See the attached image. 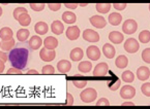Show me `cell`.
I'll use <instances>...</instances> for the list:
<instances>
[{
	"label": "cell",
	"mask_w": 150,
	"mask_h": 109,
	"mask_svg": "<svg viewBox=\"0 0 150 109\" xmlns=\"http://www.w3.org/2000/svg\"><path fill=\"white\" fill-rule=\"evenodd\" d=\"M13 46H15V39H13V38H11V39H9V40L2 41L1 44H0V48H2L3 50H5V52L11 50V48H13Z\"/></svg>",
	"instance_id": "cell-29"
},
{
	"label": "cell",
	"mask_w": 150,
	"mask_h": 109,
	"mask_svg": "<svg viewBox=\"0 0 150 109\" xmlns=\"http://www.w3.org/2000/svg\"><path fill=\"white\" fill-rule=\"evenodd\" d=\"M139 40L141 41V43H147L150 41V32L148 30L142 31L139 34Z\"/></svg>",
	"instance_id": "cell-31"
},
{
	"label": "cell",
	"mask_w": 150,
	"mask_h": 109,
	"mask_svg": "<svg viewBox=\"0 0 150 109\" xmlns=\"http://www.w3.org/2000/svg\"><path fill=\"white\" fill-rule=\"evenodd\" d=\"M44 45L48 50H55L58 46V40L55 37H53V36H48L44 40Z\"/></svg>",
	"instance_id": "cell-16"
},
{
	"label": "cell",
	"mask_w": 150,
	"mask_h": 109,
	"mask_svg": "<svg viewBox=\"0 0 150 109\" xmlns=\"http://www.w3.org/2000/svg\"><path fill=\"white\" fill-rule=\"evenodd\" d=\"M97 93L94 89H86L80 94V98L84 103H91L96 99Z\"/></svg>",
	"instance_id": "cell-2"
},
{
	"label": "cell",
	"mask_w": 150,
	"mask_h": 109,
	"mask_svg": "<svg viewBox=\"0 0 150 109\" xmlns=\"http://www.w3.org/2000/svg\"><path fill=\"white\" fill-rule=\"evenodd\" d=\"M29 35H30L29 30H27V29H20V30L17 32V39L21 42L26 41V40L28 39Z\"/></svg>",
	"instance_id": "cell-25"
},
{
	"label": "cell",
	"mask_w": 150,
	"mask_h": 109,
	"mask_svg": "<svg viewBox=\"0 0 150 109\" xmlns=\"http://www.w3.org/2000/svg\"><path fill=\"white\" fill-rule=\"evenodd\" d=\"M138 29V24L135 20H132V19H128L126 20L125 22L123 23L122 25V30L125 34H134V33L137 31Z\"/></svg>",
	"instance_id": "cell-3"
},
{
	"label": "cell",
	"mask_w": 150,
	"mask_h": 109,
	"mask_svg": "<svg viewBox=\"0 0 150 109\" xmlns=\"http://www.w3.org/2000/svg\"><path fill=\"white\" fill-rule=\"evenodd\" d=\"M34 30L38 35H45L49 31V26L45 22H38L34 26Z\"/></svg>",
	"instance_id": "cell-22"
},
{
	"label": "cell",
	"mask_w": 150,
	"mask_h": 109,
	"mask_svg": "<svg viewBox=\"0 0 150 109\" xmlns=\"http://www.w3.org/2000/svg\"><path fill=\"white\" fill-rule=\"evenodd\" d=\"M0 60L2 62H6L8 60V57L4 52H0Z\"/></svg>",
	"instance_id": "cell-44"
},
{
	"label": "cell",
	"mask_w": 150,
	"mask_h": 109,
	"mask_svg": "<svg viewBox=\"0 0 150 109\" xmlns=\"http://www.w3.org/2000/svg\"><path fill=\"white\" fill-rule=\"evenodd\" d=\"M134 103L132 102H124L123 104H122V106H134Z\"/></svg>",
	"instance_id": "cell-48"
},
{
	"label": "cell",
	"mask_w": 150,
	"mask_h": 109,
	"mask_svg": "<svg viewBox=\"0 0 150 109\" xmlns=\"http://www.w3.org/2000/svg\"><path fill=\"white\" fill-rule=\"evenodd\" d=\"M24 13H28V11H27V9L25 8V7H17V8L13 10V17L18 21L19 17L22 15H24Z\"/></svg>",
	"instance_id": "cell-32"
},
{
	"label": "cell",
	"mask_w": 150,
	"mask_h": 109,
	"mask_svg": "<svg viewBox=\"0 0 150 109\" xmlns=\"http://www.w3.org/2000/svg\"><path fill=\"white\" fill-rule=\"evenodd\" d=\"M112 5L114 6V8L117 9V10H123V9H125L126 6H127L126 3H114V4H112Z\"/></svg>",
	"instance_id": "cell-41"
},
{
	"label": "cell",
	"mask_w": 150,
	"mask_h": 109,
	"mask_svg": "<svg viewBox=\"0 0 150 109\" xmlns=\"http://www.w3.org/2000/svg\"><path fill=\"white\" fill-rule=\"evenodd\" d=\"M83 38H84L86 41H89V42H97V41H99V34L94 30L86 29V30L83 32Z\"/></svg>",
	"instance_id": "cell-6"
},
{
	"label": "cell",
	"mask_w": 150,
	"mask_h": 109,
	"mask_svg": "<svg viewBox=\"0 0 150 109\" xmlns=\"http://www.w3.org/2000/svg\"><path fill=\"white\" fill-rule=\"evenodd\" d=\"M121 22H122V17L120 13H110V15H109V23L112 26H118V25H120Z\"/></svg>",
	"instance_id": "cell-23"
},
{
	"label": "cell",
	"mask_w": 150,
	"mask_h": 109,
	"mask_svg": "<svg viewBox=\"0 0 150 109\" xmlns=\"http://www.w3.org/2000/svg\"><path fill=\"white\" fill-rule=\"evenodd\" d=\"M30 7L32 10L34 11H42L44 10L45 6H46V4L45 3H30Z\"/></svg>",
	"instance_id": "cell-33"
},
{
	"label": "cell",
	"mask_w": 150,
	"mask_h": 109,
	"mask_svg": "<svg viewBox=\"0 0 150 109\" xmlns=\"http://www.w3.org/2000/svg\"><path fill=\"white\" fill-rule=\"evenodd\" d=\"M141 91L145 96L150 97V82L144 83V85L141 87Z\"/></svg>",
	"instance_id": "cell-36"
},
{
	"label": "cell",
	"mask_w": 150,
	"mask_h": 109,
	"mask_svg": "<svg viewBox=\"0 0 150 109\" xmlns=\"http://www.w3.org/2000/svg\"><path fill=\"white\" fill-rule=\"evenodd\" d=\"M127 64H128V59L125 56H119V57H117L116 61H115V65L117 66L118 68H120V69L125 68L127 66Z\"/></svg>",
	"instance_id": "cell-26"
},
{
	"label": "cell",
	"mask_w": 150,
	"mask_h": 109,
	"mask_svg": "<svg viewBox=\"0 0 150 109\" xmlns=\"http://www.w3.org/2000/svg\"><path fill=\"white\" fill-rule=\"evenodd\" d=\"M83 56H84V52L80 48H75L74 50H71V54H69L71 61H74V62L81 61V60L83 59Z\"/></svg>",
	"instance_id": "cell-13"
},
{
	"label": "cell",
	"mask_w": 150,
	"mask_h": 109,
	"mask_svg": "<svg viewBox=\"0 0 150 109\" xmlns=\"http://www.w3.org/2000/svg\"><path fill=\"white\" fill-rule=\"evenodd\" d=\"M66 104L73 105L74 104V97L69 93H66Z\"/></svg>",
	"instance_id": "cell-43"
},
{
	"label": "cell",
	"mask_w": 150,
	"mask_h": 109,
	"mask_svg": "<svg viewBox=\"0 0 150 109\" xmlns=\"http://www.w3.org/2000/svg\"><path fill=\"white\" fill-rule=\"evenodd\" d=\"M80 36V29L77 26H71L66 29V37L69 40H77Z\"/></svg>",
	"instance_id": "cell-11"
},
{
	"label": "cell",
	"mask_w": 150,
	"mask_h": 109,
	"mask_svg": "<svg viewBox=\"0 0 150 109\" xmlns=\"http://www.w3.org/2000/svg\"><path fill=\"white\" fill-rule=\"evenodd\" d=\"M27 74H38V72L34 69H30L28 72H27Z\"/></svg>",
	"instance_id": "cell-47"
},
{
	"label": "cell",
	"mask_w": 150,
	"mask_h": 109,
	"mask_svg": "<svg viewBox=\"0 0 150 109\" xmlns=\"http://www.w3.org/2000/svg\"><path fill=\"white\" fill-rule=\"evenodd\" d=\"M78 5H80V6H82V7H84V6H87V3H81V4H78Z\"/></svg>",
	"instance_id": "cell-49"
},
{
	"label": "cell",
	"mask_w": 150,
	"mask_h": 109,
	"mask_svg": "<svg viewBox=\"0 0 150 109\" xmlns=\"http://www.w3.org/2000/svg\"><path fill=\"white\" fill-rule=\"evenodd\" d=\"M109 70V66L107 63H99L95 66L93 71V76H105L107 75Z\"/></svg>",
	"instance_id": "cell-10"
},
{
	"label": "cell",
	"mask_w": 150,
	"mask_h": 109,
	"mask_svg": "<svg viewBox=\"0 0 150 109\" xmlns=\"http://www.w3.org/2000/svg\"><path fill=\"white\" fill-rule=\"evenodd\" d=\"M62 20L66 24H74L77 21V15H76V13H71V11H64L62 13Z\"/></svg>",
	"instance_id": "cell-21"
},
{
	"label": "cell",
	"mask_w": 150,
	"mask_h": 109,
	"mask_svg": "<svg viewBox=\"0 0 150 109\" xmlns=\"http://www.w3.org/2000/svg\"><path fill=\"white\" fill-rule=\"evenodd\" d=\"M86 54L91 61H97L100 58V50H99V48L97 46L91 45L87 48Z\"/></svg>",
	"instance_id": "cell-8"
},
{
	"label": "cell",
	"mask_w": 150,
	"mask_h": 109,
	"mask_svg": "<svg viewBox=\"0 0 150 109\" xmlns=\"http://www.w3.org/2000/svg\"><path fill=\"white\" fill-rule=\"evenodd\" d=\"M0 44H1V43H0Z\"/></svg>",
	"instance_id": "cell-52"
},
{
	"label": "cell",
	"mask_w": 150,
	"mask_h": 109,
	"mask_svg": "<svg viewBox=\"0 0 150 109\" xmlns=\"http://www.w3.org/2000/svg\"><path fill=\"white\" fill-rule=\"evenodd\" d=\"M149 10H150V4H149Z\"/></svg>",
	"instance_id": "cell-51"
},
{
	"label": "cell",
	"mask_w": 150,
	"mask_h": 109,
	"mask_svg": "<svg viewBox=\"0 0 150 109\" xmlns=\"http://www.w3.org/2000/svg\"><path fill=\"white\" fill-rule=\"evenodd\" d=\"M57 69H58V71H60L61 73H67V72L71 71V64L69 63L67 60H61V61L58 62Z\"/></svg>",
	"instance_id": "cell-15"
},
{
	"label": "cell",
	"mask_w": 150,
	"mask_h": 109,
	"mask_svg": "<svg viewBox=\"0 0 150 109\" xmlns=\"http://www.w3.org/2000/svg\"><path fill=\"white\" fill-rule=\"evenodd\" d=\"M136 95V89L130 85H124L120 91V96L123 99H132Z\"/></svg>",
	"instance_id": "cell-9"
},
{
	"label": "cell",
	"mask_w": 150,
	"mask_h": 109,
	"mask_svg": "<svg viewBox=\"0 0 150 109\" xmlns=\"http://www.w3.org/2000/svg\"><path fill=\"white\" fill-rule=\"evenodd\" d=\"M109 105H110V102H109V100L106 98L99 99L96 102V106H109Z\"/></svg>",
	"instance_id": "cell-40"
},
{
	"label": "cell",
	"mask_w": 150,
	"mask_h": 109,
	"mask_svg": "<svg viewBox=\"0 0 150 109\" xmlns=\"http://www.w3.org/2000/svg\"><path fill=\"white\" fill-rule=\"evenodd\" d=\"M61 5L62 4H60V3H49L48 6H49V8H50V10L57 11L61 8Z\"/></svg>",
	"instance_id": "cell-39"
},
{
	"label": "cell",
	"mask_w": 150,
	"mask_h": 109,
	"mask_svg": "<svg viewBox=\"0 0 150 109\" xmlns=\"http://www.w3.org/2000/svg\"><path fill=\"white\" fill-rule=\"evenodd\" d=\"M40 57L42 61L51 62L55 59L56 52L54 50H48V48H42V50H40Z\"/></svg>",
	"instance_id": "cell-5"
},
{
	"label": "cell",
	"mask_w": 150,
	"mask_h": 109,
	"mask_svg": "<svg viewBox=\"0 0 150 109\" xmlns=\"http://www.w3.org/2000/svg\"><path fill=\"white\" fill-rule=\"evenodd\" d=\"M111 5L112 4L110 3H97L95 7L99 13H108V11L111 9Z\"/></svg>",
	"instance_id": "cell-28"
},
{
	"label": "cell",
	"mask_w": 150,
	"mask_h": 109,
	"mask_svg": "<svg viewBox=\"0 0 150 109\" xmlns=\"http://www.w3.org/2000/svg\"><path fill=\"white\" fill-rule=\"evenodd\" d=\"M7 74H22V71H21V69L13 67L7 70Z\"/></svg>",
	"instance_id": "cell-42"
},
{
	"label": "cell",
	"mask_w": 150,
	"mask_h": 109,
	"mask_svg": "<svg viewBox=\"0 0 150 109\" xmlns=\"http://www.w3.org/2000/svg\"><path fill=\"white\" fill-rule=\"evenodd\" d=\"M74 85L78 89H83L87 85V81L86 80H74L73 81Z\"/></svg>",
	"instance_id": "cell-38"
},
{
	"label": "cell",
	"mask_w": 150,
	"mask_h": 109,
	"mask_svg": "<svg viewBox=\"0 0 150 109\" xmlns=\"http://www.w3.org/2000/svg\"><path fill=\"white\" fill-rule=\"evenodd\" d=\"M119 87H120V80L117 77L115 78V80L112 83H109V87H110L111 91H116Z\"/></svg>",
	"instance_id": "cell-37"
},
{
	"label": "cell",
	"mask_w": 150,
	"mask_h": 109,
	"mask_svg": "<svg viewBox=\"0 0 150 109\" xmlns=\"http://www.w3.org/2000/svg\"><path fill=\"white\" fill-rule=\"evenodd\" d=\"M121 78H122V80H124L125 82H132L134 79H135V75H134V73H132V71L127 70V71H124L123 73H122Z\"/></svg>",
	"instance_id": "cell-30"
},
{
	"label": "cell",
	"mask_w": 150,
	"mask_h": 109,
	"mask_svg": "<svg viewBox=\"0 0 150 109\" xmlns=\"http://www.w3.org/2000/svg\"><path fill=\"white\" fill-rule=\"evenodd\" d=\"M2 15V8H1V6H0V17Z\"/></svg>",
	"instance_id": "cell-50"
},
{
	"label": "cell",
	"mask_w": 150,
	"mask_h": 109,
	"mask_svg": "<svg viewBox=\"0 0 150 109\" xmlns=\"http://www.w3.org/2000/svg\"><path fill=\"white\" fill-rule=\"evenodd\" d=\"M4 62H2L1 60H0V74L3 72V70H4Z\"/></svg>",
	"instance_id": "cell-46"
},
{
	"label": "cell",
	"mask_w": 150,
	"mask_h": 109,
	"mask_svg": "<svg viewBox=\"0 0 150 109\" xmlns=\"http://www.w3.org/2000/svg\"><path fill=\"white\" fill-rule=\"evenodd\" d=\"M109 39L111 40V42L115 44H119L123 41L124 37H123V34L118 31H112V32L109 34Z\"/></svg>",
	"instance_id": "cell-14"
},
{
	"label": "cell",
	"mask_w": 150,
	"mask_h": 109,
	"mask_svg": "<svg viewBox=\"0 0 150 109\" xmlns=\"http://www.w3.org/2000/svg\"><path fill=\"white\" fill-rule=\"evenodd\" d=\"M142 59L145 63L150 64V48H145L142 52Z\"/></svg>",
	"instance_id": "cell-35"
},
{
	"label": "cell",
	"mask_w": 150,
	"mask_h": 109,
	"mask_svg": "<svg viewBox=\"0 0 150 109\" xmlns=\"http://www.w3.org/2000/svg\"><path fill=\"white\" fill-rule=\"evenodd\" d=\"M137 76L140 80H147L150 76V70L146 66H141L137 70Z\"/></svg>",
	"instance_id": "cell-12"
},
{
	"label": "cell",
	"mask_w": 150,
	"mask_h": 109,
	"mask_svg": "<svg viewBox=\"0 0 150 109\" xmlns=\"http://www.w3.org/2000/svg\"><path fill=\"white\" fill-rule=\"evenodd\" d=\"M29 52L25 48H17L11 50L8 54V60L13 67L18 68V69H24L27 66L28 62Z\"/></svg>",
	"instance_id": "cell-1"
},
{
	"label": "cell",
	"mask_w": 150,
	"mask_h": 109,
	"mask_svg": "<svg viewBox=\"0 0 150 109\" xmlns=\"http://www.w3.org/2000/svg\"><path fill=\"white\" fill-rule=\"evenodd\" d=\"M78 69H79V71H81L82 73H88V72L91 71V69H92V63H90L89 61H83L79 64Z\"/></svg>",
	"instance_id": "cell-24"
},
{
	"label": "cell",
	"mask_w": 150,
	"mask_h": 109,
	"mask_svg": "<svg viewBox=\"0 0 150 109\" xmlns=\"http://www.w3.org/2000/svg\"><path fill=\"white\" fill-rule=\"evenodd\" d=\"M65 7L67 8H71V9H76L78 7V4L77 3H65Z\"/></svg>",
	"instance_id": "cell-45"
},
{
	"label": "cell",
	"mask_w": 150,
	"mask_h": 109,
	"mask_svg": "<svg viewBox=\"0 0 150 109\" xmlns=\"http://www.w3.org/2000/svg\"><path fill=\"white\" fill-rule=\"evenodd\" d=\"M18 22L21 26L27 27V26H29L30 23H31V17L28 15V13H24V15H22L18 19Z\"/></svg>",
	"instance_id": "cell-27"
},
{
	"label": "cell",
	"mask_w": 150,
	"mask_h": 109,
	"mask_svg": "<svg viewBox=\"0 0 150 109\" xmlns=\"http://www.w3.org/2000/svg\"><path fill=\"white\" fill-rule=\"evenodd\" d=\"M139 42L135 39V38H128L126 41L124 42V50L128 52V54H135L139 50Z\"/></svg>",
	"instance_id": "cell-4"
},
{
	"label": "cell",
	"mask_w": 150,
	"mask_h": 109,
	"mask_svg": "<svg viewBox=\"0 0 150 109\" xmlns=\"http://www.w3.org/2000/svg\"><path fill=\"white\" fill-rule=\"evenodd\" d=\"M103 52L108 59H112V58H114L115 54H116V50H115V48L112 44L106 43L103 46Z\"/></svg>",
	"instance_id": "cell-17"
},
{
	"label": "cell",
	"mask_w": 150,
	"mask_h": 109,
	"mask_svg": "<svg viewBox=\"0 0 150 109\" xmlns=\"http://www.w3.org/2000/svg\"><path fill=\"white\" fill-rule=\"evenodd\" d=\"M42 38L40 36H38V35H33L32 37L30 38V40H29V46L34 50H38L42 46Z\"/></svg>",
	"instance_id": "cell-18"
},
{
	"label": "cell",
	"mask_w": 150,
	"mask_h": 109,
	"mask_svg": "<svg viewBox=\"0 0 150 109\" xmlns=\"http://www.w3.org/2000/svg\"><path fill=\"white\" fill-rule=\"evenodd\" d=\"M51 30L54 34L60 35V34H62L64 31V25L62 24L60 21H54L51 24Z\"/></svg>",
	"instance_id": "cell-19"
},
{
	"label": "cell",
	"mask_w": 150,
	"mask_h": 109,
	"mask_svg": "<svg viewBox=\"0 0 150 109\" xmlns=\"http://www.w3.org/2000/svg\"><path fill=\"white\" fill-rule=\"evenodd\" d=\"M42 74H54L55 73V69L52 65H46L42 67Z\"/></svg>",
	"instance_id": "cell-34"
},
{
	"label": "cell",
	"mask_w": 150,
	"mask_h": 109,
	"mask_svg": "<svg viewBox=\"0 0 150 109\" xmlns=\"http://www.w3.org/2000/svg\"><path fill=\"white\" fill-rule=\"evenodd\" d=\"M13 32L11 28L8 27H3L1 30H0V38L2 39V41H5V40H9L13 38Z\"/></svg>",
	"instance_id": "cell-20"
},
{
	"label": "cell",
	"mask_w": 150,
	"mask_h": 109,
	"mask_svg": "<svg viewBox=\"0 0 150 109\" xmlns=\"http://www.w3.org/2000/svg\"><path fill=\"white\" fill-rule=\"evenodd\" d=\"M89 22L91 23L92 26H94L95 28L97 29H103L106 27L107 22L105 20V17H102V15H93L89 19Z\"/></svg>",
	"instance_id": "cell-7"
}]
</instances>
